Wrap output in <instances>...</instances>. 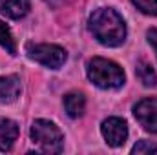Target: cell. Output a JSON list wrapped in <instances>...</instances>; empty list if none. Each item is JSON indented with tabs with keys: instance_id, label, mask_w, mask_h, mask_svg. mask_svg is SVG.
Segmentation results:
<instances>
[{
	"instance_id": "obj_11",
	"label": "cell",
	"mask_w": 157,
	"mask_h": 155,
	"mask_svg": "<svg viewBox=\"0 0 157 155\" xmlns=\"http://www.w3.org/2000/svg\"><path fill=\"white\" fill-rule=\"evenodd\" d=\"M135 75L141 80V84L144 88H155L157 86V75L154 71V68L146 62V60H139L137 68H135Z\"/></svg>"
},
{
	"instance_id": "obj_15",
	"label": "cell",
	"mask_w": 157,
	"mask_h": 155,
	"mask_svg": "<svg viewBox=\"0 0 157 155\" xmlns=\"http://www.w3.org/2000/svg\"><path fill=\"white\" fill-rule=\"evenodd\" d=\"M146 37H148V42L152 44V47L155 49V53H157V29H155V28H152V29H148V33H146Z\"/></svg>"
},
{
	"instance_id": "obj_6",
	"label": "cell",
	"mask_w": 157,
	"mask_h": 155,
	"mask_svg": "<svg viewBox=\"0 0 157 155\" xmlns=\"http://www.w3.org/2000/svg\"><path fill=\"white\" fill-rule=\"evenodd\" d=\"M101 133L104 137V141L112 146V148H119L126 142L128 139V124L124 119L121 117H110L102 122L101 126Z\"/></svg>"
},
{
	"instance_id": "obj_10",
	"label": "cell",
	"mask_w": 157,
	"mask_h": 155,
	"mask_svg": "<svg viewBox=\"0 0 157 155\" xmlns=\"http://www.w3.org/2000/svg\"><path fill=\"white\" fill-rule=\"evenodd\" d=\"M64 110L71 119H78L84 115L86 110V99L80 91H70L68 95H64Z\"/></svg>"
},
{
	"instance_id": "obj_4",
	"label": "cell",
	"mask_w": 157,
	"mask_h": 155,
	"mask_svg": "<svg viewBox=\"0 0 157 155\" xmlns=\"http://www.w3.org/2000/svg\"><path fill=\"white\" fill-rule=\"evenodd\" d=\"M26 53L31 60L39 62L49 70H59L68 60L66 49L57 44H28Z\"/></svg>"
},
{
	"instance_id": "obj_8",
	"label": "cell",
	"mask_w": 157,
	"mask_h": 155,
	"mask_svg": "<svg viewBox=\"0 0 157 155\" xmlns=\"http://www.w3.org/2000/svg\"><path fill=\"white\" fill-rule=\"evenodd\" d=\"M18 137V124L11 119L0 117V152H9Z\"/></svg>"
},
{
	"instance_id": "obj_9",
	"label": "cell",
	"mask_w": 157,
	"mask_h": 155,
	"mask_svg": "<svg viewBox=\"0 0 157 155\" xmlns=\"http://www.w3.org/2000/svg\"><path fill=\"white\" fill-rule=\"evenodd\" d=\"M31 0H0V13L11 20H20L29 13Z\"/></svg>"
},
{
	"instance_id": "obj_3",
	"label": "cell",
	"mask_w": 157,
	"mask_h": 155,
	"mask_svg": "<svg viewBox=\"0 0 157 155\" xmlns=\"http://www.w3.org/2000/svg\"><path fill=\"white\" fill-rule=\"evenodd\" d=\"M31 141L44 153H60L64 150V135L59 130V126L51 120L37 119L31 124Z\"/></svg>"
},
{
	"instance_id": "obj_2",
	"label": "cell",
	"mask_w": 157,
	"mask_h": 155,
	"mask_svg": "<svg viewBox=\"0 0 157 155\" xmlns=\"http://www.w3.org/2000/svg\"><path fill=\"white\" fill-rule=\"evenodd\" d=\"M86 73L91 84L102 89H117V88H122L126 82V75L122 68L117 62L102 57H93L91 60H88Z\"/></svg>"
},
{
	"instance_id": "obj_13",
	"label": "cell",
	"mask_w": 157,
	"mask_h": 155,
	"mask_svg": "<svg viewBox=\"0 0 157 155\" xmlns=\"http://www.w3.org/2000/svg\"><path fill=\"white\" fill-rule=\"evenodd\" d=\"M132 2L141 13L157 17V0H132Z\"/></svg>"
},
{
	"instance_id": "obj_1",
	"label": "cell",
	"mask_w": 157,
	"mask_h": 155,
	"mask_svg": "<svg viewBox=\"0 0 157 155\" xmlns=\"http://www.w3.org/2000/svg\"><path fill=\"white\" fill-rule=\"evenodd\" d=\"M90 31L102 46L117 47L126 40V24L112 7H99L90 17Z\"/></svg>"
},
{
	"instance_id": "obj_7",
	"label": "cell",
	"mask_w": 157,
	"mask_h": 155,
	"mask_svg": "<svg viewBox=\"0 0 157 155\" xmlns=\"http://www.w3.org/2000/svg\"><path fill=\"white\" fill-rule=\"evenodd\" d=\"M20 95V77L18 75H6L0 77V102L11 104Z\"/></svg>"
},
{
	"instance_id": "obj_12",
	"label": "cell",
	"mask_w": 157,
	"mask_h": 155,
	"mask_svg": "<svg viewBox=\"0 0 157 155\" xmlns=\"http://www.w3.org/2000/svg\"><path fill=\"white\" fill-rule=\"evenodd\" d=\"M0 46L9 55H17V44H15V39H13V33L2 20H0Z\"/></svg>"
},
{
	"instance_id": "obj_14",
	"label": "cell",
	"mask_w": 157,
	"mask_h": 155,
	"mask_svg": "<svg viewBox=\"0 0 157 155\" xmlns=\"http://www.w3.org/2000/svg\"><path fill=\"white\" fill-rule=\"evenodd\" d=\"M132 153H157V144L152 141H139L132 148Z\"/></svg>"
},
{
	"instance_id": "obj_5",
	"label": "cell",
	"mask_w": 157,
	"mask_h": 155,
	"mask_svg": "<svg viewBox=\"0 0 157 155\" xmlns=\"http://www.w3.org/2000/svg\"><path fill=\"white\" fill-rule=\"evenodd\" d=\"M135 120L148 133H157V99H143L133 106Z\"/></svg>"
}]
</instances>
